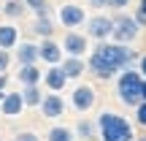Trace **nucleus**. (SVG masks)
Returning <instances> with one entry per match:
<instances>
[{
  "instance_id": "nucleus-15",
  "label": "nucleus",
  "mask_w": 146,
  "mask_h": 141,
  "mask_svg": "<svg viewBox=\"0 0 146 141\" xmlns=\"http://www.w3.org/2000/svg\"><path fill=\"white\" fill-rule=\"evenodd\" d=\"M60 68H62V73L68 76V82H70V79H78V76H81V73L87 71V65H84V57H65Z\"/></svg>"
},
{
  "instance_id": "nucleus-3",
  "label": "nucleus",
  "mask_w": 146,
  "mask_h": 141,
  "mask_svg": "<svg viewBox=\"0 0 146 141\" xmlns=\"http://www.w3.org/2000/svg\"><path fill=\"white\" fill-rule=\"evenodd\" d=\"M141 82L143 76L138 73L135 68H122L119 71V79H116V95L125 106H133L135 109L141 103Z\"/></svg>"
},
{
  "instance_id": "nucleus-9",
  "label": "nucleus",
  "mask_w": 146,
  "mask_h": 141,
  "mask_svg": "<svg viewBox=\"0 0 146 141\" xmlns=\"http://www.w3.org/2000/svg\"><path fill=\"white\" fill-rule=\"evenodd\" d=\"M38 60H43V63H49V65H60V60H62V46H60L57 41H52V38H43V41L38 43Z\"/></svg>"
},
{
  "instance_id": "nucleus-20",
  "label": "nucleus",
  "mask_w": 146,
  "mask_h": 141,
  "mask_svg": "<svg viewBox=\"0 0 146 141\" xmlns=\"http://www.w3.org/2000/svg\"><path fill=\"white\" fill-rule=\"evenodd\" d=\"M49 141H76V136H73V130L70 128H65V125H54L52 130H49Z\"/></svg>"
},
{
  "instance_id": "nucleus-27",
  "label": "nucleus",
  "mask_w": 146,
  "mask_h": 141,
  "mask_svg": "<svg viewBox=\"0 0 146 141\" xmlns=\"http://www.w3.org/2000/svg\"><path fill=\"white\" fill-rule=\"evenodd\" d=\"M106 5H108V8H125V5H130V0H106Z\"/></svg>"
},
{
  "instance_id": "nucleus-6",
  "label": "nucleus",
  "mask_w": 146,
  "mask_h": 141,
  "mask_svg": "<svg viewBox=\"0 0 146 141\" xmlns=\"http://www.w3.org/2000/svg\"><path fill=\"white\" fill-rule=\"evenodd\" d=\"M111 27H114V19L98 14V16H92V19H87V38L108 41V38H111Z\"/></svg>"
},
{
  "instance_id": "nucleus-28",
  "label": "nucleus",
  "mask_w": 146,
  "mask_h": 141,
  "mask_svg": "<svg viewBox=\"0 0 146 141\" xmlns=\"http://www.w3.org/2000/svg\"><path fill=\"white\" fill-rule=\"evenodd\" d=\"M135 71L146 79V54H141V57H138V68H135Z\"/></svg>"
},
{
  "instance_id": "nucleus-11",
  "label": "nucleus",
  "mask_w": 146,
  "mask_h": 141,
  "mask_svg": "<svg viewBox=\"0 0 146 141\" xmlns=\"http://www.w3.org/2000/svg\"><path fill=\"white\" fill-rule=\"evenodd\" d=\"M41 79H43V84H46L52 92H62L65 84H68V76L62 73V68H60V65H49V68L43 71Z\"/></svg>"
},
{
  "instance_id": "nucleus-25",
  "label": "nucleus",
  "mask_w": 146,
  "mask_h": 141,
  "mask_svg": "<svg viewBox=\"0 0 146 141\" xmlns=\"http://www.w3.org/2000/svg\"><path fill=\"white\" fill-rule=\"evenodd\" d=\"M11 141H41V138H38L33 130H22V133H16V136L11 138Z\"/></svg>"
},
{
  "instance_id": "nucleus-30",
  "label": "nucleus",
  "mask_w": 146,
  "mask_h": 141,
  "mask_svg": "<svg viewBox=\"0 0 146 141\" xmlns=\"http://www.w3.org/2000/svg\"><path fill=\"white\" fill-rule=\"evenodd\" d=\"M89 5H92L95 11H100V8H106V0H89Z\"/></svg>"
},
{
  "instance_id": "nucleus-23",
  "label": "nucleus",
  "mask_w": 146,
  "mask_h": 141,
  "mask_svg": "<svg viewBox=\"0 0 146 141\" xmlns=\"http://www.w3.org/2000/svg\"><path fill=\"white\" fill-rule=\"evenodd\" d=\"M135 25L138 27H146V0H138V11H135Z\"/></svg>"
},
{
  "instance_id": "nucleus-22",
  "label": "nucleus",
  "mask_w": 146,
  "mask_h": 141,
  "mask_svg": "<svg viewBox=\"0 0 146 141\" xmlns=\"http://www.w3.org/2000/svg\"><path fill=\"white\" fill-rule=\"evenodd\" d=\"M22 3L27 8H33L35 14H46V8H49V0H22Z\"/></svg>"
},
{
  "instance_id": "nucleus-24",
  "label": "nucleus",
  "mask_w": 146,
  "mask_h": 141,
  "mask_svg": "<svg viewBox=\"0 0 146 141\" xmlns=\"http://www.w3.org/2000/svg\"><path fill=\"white\" fill-rule=\"evenodd\" d=\"M135 122L141 128H146V100H141V103L135 106Z\"/></svg>"
},
{
  "instance_id": "nucleus-2",
  "label": "nucleus",
  "mask_w": 146,
  "mask_h": 141,
  "mask_svg": "<svg viewBox=\"0 0 146 141\" xmlns=\"http://www.w3.org/2000/svg\"><path fill=\"white\" fill-rule=\"evenodd\" d=\"M95 130H98L100 141H133L135 138V130L133 125L116 111H100L98 120H95Z\"/></svg>"
},
{
  "instance_id": "nucleus-5",
  "label": "nucleus",
  "mask_w": 146,
  "mask_h": 141,
  "mask_svg": "<svg viewBox=\"0 0 146 141\" xmlns=\"http://www.w3.org/2000/svg\"><path fill=\"white\" fill-rule=\"evenodd\" d=\"M95 100H98V92H95L89 84H78V87L70 92V106L78 111V114H87V111L95 106Z\"/></svg>"
},
{
  "instance_id": "nucleus-4",
  "label": "nucleus",
  "mask_w": 146,
  "mask_h": 141,
  "mask_svg": "<svg viewBox=\"0 0 146 141\" xmlns=\"http://www.w3.org/2000/svg\"><path fill=\"white\" fill-rule=\"evenodd\" d=\"M138 33H141V27L135 25V19L133 16H116L114 19V27H111V38H114V43H122V46H127L130 41H135Z\"/></svg>"
},
{
  "instance_id": "nucleus-21",
  "label": "nucleus",
  "mask_w": 146,
  "mask_h": 141,
  "mask_svg": "<svg viewBox=\"0 0 146 141\" xmlns=\"http://www.w3.org/2000/svg\"><path fill=\"white\" fill-rule=\"evenodd\" d=\"M3 11H5V16H11V19H22L25 11H27V5L22 3V0H8V3L3 5Z\"/></svg>"
},
{
  "instance_id": "nucleus-31",
  "label": "nucleus",
  "mask_w": 146,
  "mask_h": 141,
  "mask_svg": "<svg viewBox=\"0 0 146 141\" xmlns=\"http://www.w3.org/2000/svg\"><path fill=\"white\" fill-rule=\"evenodd\" d=\"M141 100H146V79L141 82Z\"/></svg>"
},
{
  "instance_id": "nucleus-26",
  "label": "nucleus",
  "mask_w": 146,
  "mask_h": 141,
  "mask_svg": "<svg viewBox=\"0 0 146 141\" xmlns=\"http://www.w3.org/2000/svg\"><path fill=\"white\" fill-rule=\"evenodd\" d=\"M8 63H11V54L5 52V49H0V73L8 71Z\"/></svg>"
},
{
  "instance_id": "nucleus-32",
  "label": "nucleus",
  "mask_w": 146,
  "mask_h": 141,
  "mask_svg": "<svg viewBox=\"0 0 146 141\" xmlns=\"http://www.w3.org/2000/svg\"><path fill=\"white\" fill-rule=\"evenodd\" d=\"M133 141H146V138H133Z\"/></svg>"
},
{
  "instance_id": "nucleus-13",
  "label": "nucleus",
  "mask_w": 146,
  "mask_h": 141,
  "mask_svg": "<svg viewBox=\"0 0 146 141\" xmlns=\"http://www.w3.org/2000/svg\"><path fill=\"white\" fill-rule=\"evenodd\" d=\"M41 68L38 65H19V71H16V79H19L22 87H30V84H41Z\"/></svg>"
},
{
  "instance_id": "nucleus-7",
  "label": "nucleus",
  "mask_w": 146,
  "mask_h": 141,
  "mask_svg": "<svg viewBox=\"0 0 146 141\" xmlns=\"http://www.w3.org/2000/svg\"><path fill=\"white\" fill-rule=\"evenodd\" d=\"M62 52L68 54V57H84V54L89 52V38L81 35V33H76V30H70L68 35H65V41H62Z\"/></svg>"
},
{
  "instance_id": "nucleus-10",
  "label": "nucleus",
  "mask_w": 146,
  "mask_h": 141,
  "mask_svg": "<svg viewBox=\"0 0 146 141\" xmlns=\"http://www.w3.org/2000/svg\"><path fill=\"white\" fill-rule=\"evenodd\" d=\"M84 19H87V14H84L81 5H76V3L60 5V22L65 27H78V25H84Z\"/></svg>"
},
{
  "instance_id": "nucleus-29",
  "label": "nucleus",
  "mask_w": 146,
  "mask_h": 141,
  "mask_svg": "<svg viewBox=\"0 0 146 141\" xmlns=\"http://www.w3.org/2000/svg\"><path fill=\"white\" fill-rule=\"evenodd\" d=\"M5 84H8V76L0 73V100H3V95H5Z\"/></svg>"
},
{
  "instance_id": "nucleus-33",
  "label": "nucleus",
  "mask_w": 146,
  "mask_h": 141,
  "mask_svg": "<svg viewBox=\"0 0 146 141\" xmlns=\"http://www.w3.org/2000/svg\"><path fill=\"white\" fill-rule=\"evenodd\" d=\"M0 141H3V136H0Z\"/></svg>"
},
{
  "instance_id": "nucleus-16",
  "label": "nucleus",
  "mask_w": 146,
  "mask_h": 141,
  "mask_svg": "<svg viewBox=\"0 0 146 141\" xmlns=\"http://www.w3.org/2000/svg\"><path fill=\"white\" fill-rule=\"evenodd\" d=\"M73 136H78L81 141H98L95 122H92V120H87V117H81V120L76 122V128H73Z\"/></svg>"
},
{
  "instance_id": "nucleus-14",
  "label": "nucleus",
  "mask_w": 146,
  "mask_h": 141,
  "mask_svg": "<svg viewBox=\"0 0 146 141\" xmlns=\"http://www.w3.org/2000/svg\"><path fill=\"white\" fill-rule=\"evenodd\" d=\"M16 63L19 65H38V43H19Z\"/></svg>"
},
{
  "instance_id": "nucleus-1",
  "label": "nucleus",
  "mask_w": 146,
  "mask_h": 141,
  "mask_svg": "<svg viewBox=\"0 0 146 141\" xmlns=\"http://www.w3.org/2000/svg\"><path fill=\"white\" fill-rule=\"evenodd\" d=\"M133 60H138V54L133 52V49L122 46V43H114V41H100L98 46L89 52L87 71L92 73L95 79H100V82H108V79H114L122 68H130Z\"/></svg>"
},
{
  "instance_id": "nucleus-18",
  "label": "nucleus",
  "mask_w": 146,
  "mask_h": 141,
  "mask_svg": "<svg viewBox=\"0 0 146 141\" xmlns=\"http://www.w3.org/2000/svg\"><path fill=\"white\" fill-rule=\"evenodd\" d=\"M33 33H35V35H41V38H52V33H54L52 19H49L46 14H38V19L33 22Z\"/></svg>"
},
{
  "instance_id": "nucleus-8",
  "label": "nucleus",
  "mask_w": 146,
  "mask_h": 141,
  "mask_svg": "<svg viewBox=\"0 0 146 141\" xmlns=\"http://www.w3.org/2000/svg\"><path fill=\"white\" fill-rule=\"evenodd\" d=\"M41 114L46 117V120H57V117H62L65 114V100H62V95H57V92H49V95H43L41 98Z\"/></svg>"
},
{
  "instance_id": "nucleus-19",
  "label": "nucleus",
  "mask_w": 146,
  "mask_h": 141,
  "mask_svg": "<svg viewBox=\"0 0 146 141\" xmlns=\"http://www.w3.org/2000/svg\"><path fill=\"white\" fill-rule=\"evenodd\" d=\"M22 100H25V109H27V106H38V103H41V98H43V95H41V87H38V84H30V87H22Z\"/></svg>"
},
{
  "instance_id": "nucleus-12",
  "label": "nucleus",
  "mask_w": 146,
  "mask_h": 141,
  "mask_svg": "<svg viewBox=\"0 0 146 141\" xmlns=\"http://www.w3.org/2000/svg\"><path fill=\"white\" fill-rule=\"evenodd\" d=\"M25 111V100H22L19 92H5L3 100H0V114L3 117H19Z\"/></svg>"
},
{
  "instance_id": "nucleus-17",
  "label": "nucleus",
  "mask_w": 146,
  "mask_h": 141,
  "mask_svg": "<svg viewBox=\"0 0 146 141\" xmlns=\"http://www.w3.org/2000/svg\"><path fill=\"white\" fill-rule=\"evenodd\" d=\"M16 41H19V33H16V27L11 25H0V49H14Z\"/></svg>"
}]
</instances>
